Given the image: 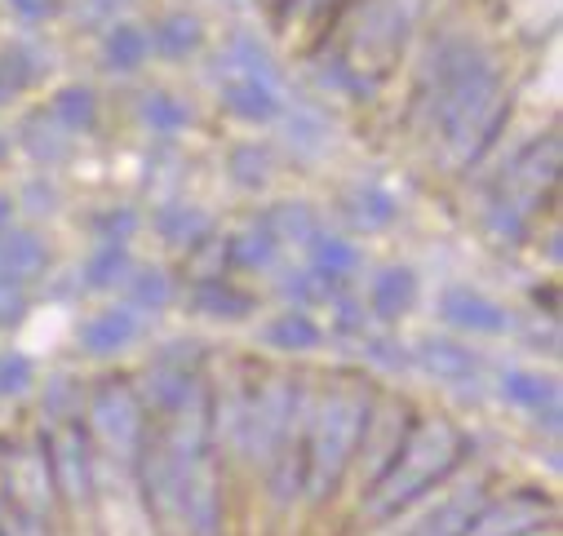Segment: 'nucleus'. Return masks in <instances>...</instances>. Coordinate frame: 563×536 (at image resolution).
Segmentation results:
<instances>
[{
    "label": "nucleus",
    "instance_id": "6",
    "mask_svg": "<svg viewBox=\"0 0 563 536\" xmlns=\"http://www.w3.org/2000/svg\"><path fill=\"white\" fill-rule=\"evenodd\" d=\"M89 439L120 461H133L147 439V404L124 377H107L89 399Z\"/></svg>",
    "mask_w": 563,
    "mask_h": 536
},
{
    "label": "nucleus",
    "instance_id": "26",
    "mask_svg": "<svg viewBox=\"0 0 563 536\" xmlns=\"http://www.w3.org/2000/svg\"><path fill=\"white\" fill-rule=\"evenodd\" d=\"M218 76H266V80H279V67H275V58H271L253 36L240 32V36L222 49Z\"/></svg>",
    "mask_w": 563,
    "mask_h": 536
},
{
    "label": "nucleus",
    "instance_id": "10",
    "mask_svg": "<svg viewBox=\"0 0 563 536\" xmlns=\"http://www.w3.org/2000/svg\"><path fill=\"white\" fill-rule=\"evenodd\" d=\"M54 492L71 505H85L93 496V457H89V435L80 426H58L54 435L41 439Z\"/></svg>",
    "mask_w": 563,
    "mask_h": 536
},
{
    "label": "nucleus",
    "instance_id": "4",
    "mask_svg": "<svg viewBox=\"0 0 563 536\" xmlns=\"http://www.w3.org/2000/svg\"><path fill=\"white\" fill-rule=\"evenodd\" d=\"M346 10H355V14H351L346 41L333 54L329 71H333L338 89L368 98L395 71V63L404 54V41L417 19V0H351Z\"/></svg>",
    "mask_w": 563,
    "mask_h": 536
},
{
    "label": "nucleus",
    "instance_id": "35",
    "mask_svg": "<svg viewBox=\"0 0 563 536\" xmlns=\"http://www.w3.org/2000/svg\"><path fill=\"white\" fill-rule=\"evenodd\" d=\"M231 178H235L244 191H257V187L271 178V152H266V147H235V156H231Z\"/></svg>",
    "mask_w": 563,
    "mask_h": 536
},
{
    "label": "nucleus",
    "instance_id": "38",
    "mask_svg": "<svg viewBox=\"0 0 563 536\" xmlns=\"http://www.w3.org/2000/svg\"><path fill=\"white\" fill-rule=\"evenodd\" d=\"M129 5V0H80V23L85 27H102V23H115V14Z\"/></svg>",
    "mask_w": 563,
    "mask_h": 536
},
{
    "label": "nucleus",
    "instance_id": "36",
    "mask_svg": "<svg viewBox=\"0 0 563 536\" xmlns=\"http://www.w3.org/2000/svg\"><path fill=\"white\" fill-rule=\"evenodd\" d=\"M32 364L27 355H0V399H19L32 390Z\"/></svg>",
    "mask_w": 563,
    "mask_h": 536
},
{
    "label": "nucleus",
    "instance_id": "3",
    "mask_svg": "<svg viewBox=\"0 0 563 536\" xmlns=\"http://www.w3.org/2000/svg\"><path fill=\"white\" fill-rule=\"evenodd\" d=\"M368 409H373V394L360 377H338L320 404L311 409L307 426H302V492L311 501H329L338 492V483L346 479L351 461H355V448H360V435H364V422H368Z\"/></svg>",
    "mask_w": 563,
    "mask_h": 536
},
{
    "label": "nucleus",
    "instance_id": "29",
    "mask_svg": "<svg viewBox=\"0 0 563 536\" xmlns=\"http://www.w3.org/2000/svg\"><path fill=\"white\" fill-rule=\"evenodd\" d=\"M137 111H143V124L156 129V133H183V129L191 124V107L178 102V98L165 93V89H152L143 102H137Z\"/></svg>",
    "mask_w": 563,
    "mask_h": 536
},
{
    "label": "nucleus",
    "instance_id": "23",
    "mask_svg": "<svg viewBox=\"0 0 563 536\" xmlns=\"http://www.w3.org/2000/svg\"><path fill=\"white\" fill-rule=\"evenodd\" d=\"M262 337H266V346L285 350V355H302V350H316V346L324 342L320 324H316L307 311H285V315H275V320L266 324Z\"/></svg>",
    "mask_w": 563,
    "mask_h": 536
},
{
    "label": "nucleus",
    "instance_id": "37",
    "mask_svg": "<svg viewBox=\"0 0 563 536\" xmlns=\"http://www.w3.org/2000/svg\"><path fill=\"white\" fill-rule=\"evenodd\" d=\"M23 315H27V293H23V284H14V280L0 276V328L19 324Z\"/></svg>",
    "mask_w": 563,
    "mask_h": 536
},
{
    "label": "nucleus",
    "instance_id": "19",
    "mask_svg": "<svg viewBox=\"0 0 563 536\" xmlns=\"http://www.w3.org/2000/svg\"><path fill=\"white\" fill-rule=\"evenodd\" d=\"M41 271H45V244L32 231H19V226L0 231V276L23 284Z\"/></svg>",
    "mask_w": 563,
    "mask_h": 536
},
{
    "label": "nucleus",
    "instance_id": "1",
    "mask_svg": "<svg viewBox=\"0 0 563 536\" xmlns=\"http://www.w3.org/2000/svg\"><path fill=\"white\" fill-rule=\"evenodd\" d=\"M421 98H427V115L440 129L453 165H475L497 143L510 111L501 67L471 41H444L431 54Z\"/></svg>",
    "mask_w": 563,
    "mask_h": 536
},
{
    "label": "nucleus",
    "instance_id": "40",
    "mask_svg": "<svg viewBox=\"0 0 563 536\" xmlns=\"http://www.w3.org/2000/svg\"><path fill=\"white\" fill-rule=\"evenodd\" d=\"M10 10L19 19H27V23H41V19L58 14V0H10Z\"/></svg>",
    "mask_w": 563,
    "mask_h": 536
},
{
    "label": "nucleus",
    "instance_id": "28",
    "mask_svg": "<svg viewBox=\"0 0 563 536\" xmlns=\"http://www.w3.org/2000/svg\"><path fill=\"white\" fill-rule=\"evenodd\" d=\"M71 138H76V133H67L49 111H36V115L23 124V147H27L36 160H58Z\"/></svg>",
    "mask_w": 563,
    "mask_h": 536
},
{
    "label": "nucleus",
    "instance_id": "14",
    "mask_svg": "<svg viewBox=\"0 0 563 536\" xmlns=\"http://www.w3.org/2000/svg\"><path fill=\"white\" fill-rule=\"evenodd\" d=\"M501 399L523 413H537L545 417V426L554 431L559 426V386L541 372H528V368H510L501 372Z\"/></svg>",
    "mask_w": 563,
    "mask_h": 536
},
{
    "label": "nucleus",
    "instance_id": "16",
    "mask_svg": "<svg viewBox=\"0 0 563 536\" xmlns=\"http://www.w3.org/2000/svg\"><path fill=\"white\" fill-rule=\"evenodd\" d=\"M479 501H484V488L479 483H466V488H457L453 496H444L440 505H431L427 514H421V523L408 536H462L466 523H471V514L479 510Z\"/></svg>",
    "mask_w": 563,
    "mask_h": 536
},
{
    "label": "nucleus",
    "instance_id": "15",
    "mask_svg": "<svg viewBox=\"0 0 563 536\" xmlns=\"http://www.w3.org/2000/svg\"><path fill=\"white\" fill-rule=\"evenodd\" d=\"M417 364L427 368L431 377H440V381H453V386H466V381H475L479 377V355H471L462 342H453V337H427L417 346Z\"/></svg>",
    "mask_w": 563,
    "mask_h": 536
},
{
    "label": "nucleus",
    "instance_id": "7",
    "mask_svg": "<svg viewBox=\"0 0 563 536\" xmlns=\"http://www.w3.org/2000/svg\"><path fill=\"white\" fill-rule=\"evenodd\" d=\"M178 523L191 536H218L222 532V479L213 466V453L178 457Z\"/></svg>",
    "mask_w": 563,
    "mask_h": 536
},
{
    "label": "nucleus",
    "instance_id": "21",
    "mask_svg": "<svg viewBox=\"0 0 563 536\" xmlns=\"http://www.w3.org/2000/svg\"><path fill=\"white\" fill-rule=\"evenodd\" d=\"M342 217H346L355 231H386V226L395 222V200H390V191H382V187H373V182H360V187L346 191Z\"/></svg>",
    "mask_w": 563,
    "mask_h": 536
},
{
    "label": "nucleus",
    "instance_id": "27",
    "mask_svg": "<svg viewBox=\"0 0 563 536\" xmlns=\"http://www.w3.org/2000/svg\"><path fill=\"white\" fill-rule=\"evenodd\" d=\"M36 76H41V54H36L32 45H10V49H0V102L19 98Z\"/></svg>",
    "mask_w": 563,
    "mask_h": 536
},
{
    "label": "nucleus",
    "instance_id": "32",
    "mask_svg": "<svg viewBox=\"0 0 563 536\" xmlns=\"http://www.w3.org/2000/svg\"><path fill=\"white\" fill-rule=\"evenodd\" d=\"M124 289H129V298H133V306H137V311H165V306H169V298H174L169 276H165V271H156V266H147V271H129Z\"/></svg>",
    "mask_w": 563,
    "mask_h": 536
},
{
    "label": "nucleus",
    "instance_id": "20",
    "mask_svg": "<svg viewBox=\"0 0 563 536\" xmlns=\"http://www.w3.org/2000/svg\"><path fill=\"white\" fill-rule=\"evenodd\" d=\"M152 36V49L161 54V58H191L200 45H205V23L196 19V14H187V10H178V14H165L161 23H156V32H147Z\"/></svg>",
    "mask_w": 563,
    "mask_h": 536
},
{
    "label": "nucleus",
    "instance_id": "33",
    "mask_svg": "<svg viewBox=\"0 0 563 536\" xmlns=\"http://www.w3.org/2000/svg\"><path fill=\"white\" fill-rule=\"evenodd\" d=\"M262 222L275 231L279 244H289V239H294V244H307V239L320 231V226H316V213H311L307 204H279V209H271Z\"/></svg>",
    "mask_w": 563,
    "mask_h": 536
},
{
    "label": "nucleus",
    "instance_id": "43",
    "mask_svg": "<svg viewBox=\"0 0 563 536\" xmlns=\"http://www.w3.org/2000/svg\"><path fill=\"white\" fill-rule=\"evenodd\" d=\"M532 536H554V527H541V532H532Z\"/></svg>",
    "mask_w": 563,
    "mask_h": 536
},
{
    "label": "nucleus",
    "instance_id": "42",
    "mask_svg": "<svg viewBox=\"0 0 563 536\" xmlns=\"http://www.w3.org/2000/svg\"><path fill=\"white\" fill-rule=\"evenodd\" d=\"M262 5H271V10H279V5H285V0H262Z\"/></svg>",
    "mask_w": 563,
    "mask_h": 536
},
{
    "label": "nucleus",
    "instance_id": "8",
    "mask_svg": "<svg viewBox=\"0 0 563 536\" xmlns=\"http://www.w3.org/2000/svg\"><path fill=\"white\" fill-rule=\"evenodd\" d=\"M554 523V501L545 492H510L497 501H479L462 536H532Z\"/></svg>",
    "mask_w": 563,
    "mask_h": 536
},
{
    "label": "nucleus",
    "instance_id": "31",
    "mask_svg": "<svg viewBox=\"0 0 563 536\" xmlns=\"http://www.w3.org/2000/svg\"><path fill=\"white\" fill-rule=\"evenodd\" d=\"M161 235L174 244V248H196L205 235H209V217L200 209H187V204H174L161 213Z\"/></svg>",
    "mask_w": 563,
    "mask_h": 536
},
{
    "label": "nucleus",
    "instance_id": "22",
    "mask_svg": "<svg viewBox=\"0 0 563 536\" xmlns=\"http://www.w3.org/2000/svg\"><path fill=\"white\" fill-rule=\"evenodd\" d=\"M152 54V36L133 23H111L107 41H102V67L107 71H137Z\"/></svg>",
    "mask_w": 563,
    "mask_h": 536
},
{
    "label": "nucleus",
    "instance_id": "24",
    "mask_svg": "<svg viewBox=\"0 0 563 536\" xmlns=\"http://www.w3.org/2000/svg\"><path fill=\"white\" fill-rule=\"evenodd\" d=\"M275 253H279V239L266 222H249L240 235L227 239V261L244 266V271H266V266L275 261Z\"/></svg>",
    "mask_w": 563,
    "mask_h": 536
},
{
    "label": "nucleus",
    "instance_id": "30",
    "mask_svg": "<svg viewBox=\"0 0 563 536\" xmlns=\"http://www.w3.org/2000/svg\"><path fill=\"white\" fill-rule=\"evenodd\" d=\"M196 306L205 315H218V320H244L253 311V298L240 293V289H231V284H222V280H205L196 289Z\"/></svg>",
    "mask_w": 563,
    "mask_h": 536
},
{
    "label": "nucleus",
    "instance_id": "13",
    "mask_svg": "<svg viewBox=\"0 0 563 536\" xmlns=\"http://www.w3.org/2000/svg\"><path fill=\"white\" fill-rule=\"evenodd\" d=\"M137 333H143V320H137L133 306H107V311H98L93 320L80 324L76 342H80L85 355L107 359V355H120L129 342H137Z\"/></svg>",
    "mask_w": 563,
    "mask_h": 536
},
{
    "label": "nucleus",
    "instance_id": "5",
    "mask_svg": "<svg viewBox=\"0 0 563 536\" xmlns=\"http://www.w3.org/2000/svg\"><path fill=\"white\" fill-rule=\"evenodd\" d=\"M559 187V133H545L541 143H532L523 156L510 160L501 174V187L488 204V226L506 239L519 244L528 235V217L541 200H550Z\"/></svg>",
    "mask_w": 563,
    "mask_h": 536
},
{
    "label": "nucleus",
    "instance_id": "9",
    "mask_svg": "<svg viewBox=\"0 0 563 536\" xmlns=\"http://www.w3.org/2000/svg\"><path fill=\"white\" fill-rule=\"evenodd\" d=\"M5 496H10L14 518L45 523V514H49V505H54L58 492H54L49 461H45V448L41 444L10 448V461H5Z\"/></svg>",
    "mask_w": 563,
    "mask_h": 536
},
{
    "label": "nucleus",
    "instance_id": "41",
    "mask_svg": "<svg viewBox=\"0 0 563 536\" xmlns=\"http://www.w3.org/2000/svg\"><path fill=\"white\" fill-rule=\"evenodd\" d=\"M0 231H10V200L0 196Z\"/></svg>",
    "mask_w": 563,
    "mask_h": 536
},
{
    "label": "nucleus",
    "instance_id": "2",
    "mask_svg": "<svg viewBox=\"0 0 563 536\" xmlns=\"http://www.w3.org/2000/svg\"><path fill=\"white\" fill-rule=\"evenodd\" d=\"M466 431L449 417H427L412 422L399 439V448L390 453V461L377 470V479L364 492V514L373 523L408 510L412 501H421L435 483H444L462 457H466Z\"/></svg>",
    "mask_w": 563,
    "mask_h": 536
},
{
    "label": "nucleus",
    "instance_id": "25",
    "mask_svg": "<svg viewBox=\"0 0 563 536\" xmlns=\"http://www.w3.org/2000/svg\"><path fill=\"white\" fill-rule=\"evenodd\" d=\"M67 133H89L98 124V93L89 85H67L54 93V102L45 107Z\"/></svg>",
    "mask_w": 563,
    "mask_h": 536
},
{
    "label": "nucleus",
    "instance_id": "12",
    "mask_svg": "<svg viewBox=\"0 0 563 536\" xmlns=\"http://www.w3.org/2000/svg\"><path fill=\"white\" fill-rule=\"evenodd\" d=\"M222 107L249 124H266L285 111V93H279V80L266 76H222Z\"/></svg>",
    "mask_w": 563,
    "mask_h": 536
},
{
    "label": "nucleus",
    "instance_id": "44",
    "mask_svg": "<svg viewBox=\"0 0 563 536\" xmlns=\"http://www.w3.org/2000/svg\"><path fill=\"white\" fill-rule=\"evenodd\" d=\"M0 147H5V143H0Z\"/></svg>",
    "mask_w": 563,
    "mask_h": 536
},
{
    "label": "nucleus",
    "instance_id": "39",
    "mask_svg": "<svg viewBox=\"0 0 563 536\" xmlns=\"http://www.w3.org/2000/svg\"><path fill=\"white\" fill-rule=\"evenodd\" d=\"M102 235H107V244H115V248H124V239H129V231H133V213H107L102 217V226H98Z\"/></svg>",
    "mask_w": 563,
    "mask_h": 536
},
{
    "label": "nucleus",
    "instance_id": "11",
    "mask_svg": "<svg viewBox=\"0 0 563 536\" xmlns=\"http://www.w3.org/2000/svg\"><path fill=\"white\" fill-rule=\"evenodd\" d=\"M440 315L449 328L457 333H479V337H493V333H506L510 315L501 302H493L488 293L479 289H449L444 302H440Z\"/></svg>",
    "mask_w": 563,
    "mask_h": 536
},
{
    "label": "nucleus",
    "instance_id": "17",
    "mask_svg": "<svg viewBox=\"0 0 563 536\" xmlns=\"http://www.w3.org/2000/svg\"><path fill=\"white\" fill-rule=\"evenodd\" d=\"M307 253H311V271L324 276L329 284H346L355 271H360V248L346 239V235H333V231H316L307 239Z\"/></svg>",
    "mask_w": 563,
    "mask_h": 536
},
{
    "label": "nucleus",
    "instance_id": "34",
    "mask_svg": "<svg viewBox=\"0 0 563 536\" xmlns=\"http://www.w3.org/2000/svg\"><path fill=\"white\" fill-rule=\"evenodd\" d=\"M129 253L124 248H115V244H107L89 266H85V284L89 289H115V284H124L129 280Z\"/></svg>",
    "mask_w": 563,
    "mask_h": 536
},
{
    "label": "nucleus",
    "instance_id": "18",
    "mask_svg": "<svg viewBox=\"0 0 563 536\" xmlns=\"http://www.w3.org/2000/svg\"><path fill=\"white\" fill-rule=\"evenodd\" d=\"M412 302H417V276L408 271V266H386V271L373 280L368 306H373L377 320L395 324V320H404L412 311Z\"/></svg>",
    "mask_w": 563,
    "mask_h": 536
}]
</instances>
